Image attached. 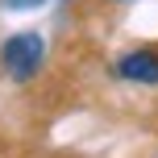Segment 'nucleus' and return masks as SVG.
Returning <instances> with one entry per match:
<instances>
[{
  "instance_id": "7ed1b4c3",
  "label": "nucleus",
  "mask_w": 158,
  "mask_h": 158,
  "mask_svg": "<svg viewBox=\"0 0 158 158\" xmlns=\"http://www.w3.org/2000/svg\"><path fill=\"white\" fill-rule=\"evenodd\" d=\"M38 4H46V0H4V8H38Z\"/></svg>"
},
{
  "instance_id": "f03ea898",
  "label": "nucleus",
  "mask_w": 158,
  "mask_h": 158,
  "mask_svg": "<svg viewBox=\"0 0 158 158\" xmlns=\"http://www.w3.org/2000/svg\"><path fill=\"white\" fill-rule=\"evenodd\" d=\"M117 75L129 83H158V54L154 50H133L117 63Z\"/></svg>"
},
{
  "instance_id": "f257e3e1",
  "label": "nucleus",
  "mask_w": 158,
  "mask_h": 158,
  "mask_svg": "<svg viewBox=\"0 0 158 158\" xmlns=\"http://www.w3.org/2000/svg\"><path fill=\"white\" fill-rule=\"evenodd\" d=\"M0 58H4V71L17 83H25V79L38 75L42 58H46V42H42V33H13L0 46Z\"/></svg>"
}]
</instances>
